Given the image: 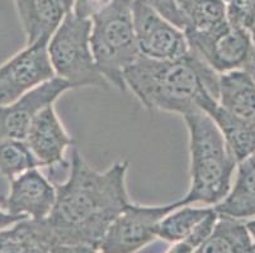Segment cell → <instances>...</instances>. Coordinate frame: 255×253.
Segmentation results:
<instances>
[{
    "mask_svg": "<svg viewBox=\"0 0 255 253\" xmlns=\"http://www.w3.org/2000/svg\"><path fill=\"white\" fill-rule=\"evenodd\" d=\"M252 253H255V250H254V251H253V252H252Z\"/></svg>",
    "mask_w": 255,
    "mask_h": 253,
    "instance_id": "32",
    "label": "cell"
},
{
    "mask_svg": "<svg viewBox=\"0 0 255 253\" xmlns=\"http://www.w3.org/2000/svg\"><path fill=\"white\" fill-rule=\"evenodd\" d=\"M75 0H34L33 28L27 46L38 38L51 39L64 18L73 10Z\"/></svg>",
    "mask_w": 255,
    "mask_h": 253,
    "instance_id": "19",
    "label": "cell"
},
{
    "mask_svg": "<svg viewBox=\"0 0 255 253\" xmlns=\"http://www.w3.org/2000/svg\"><path fill=\"white\" fill-rule=\"evenodd\" d=\"M23 219H27V217H22V215H13L0 210V229H4L6 228V227L13 226L14 223L19 222V220H23Z\"/></svg>",
    "mask_w": 255,
    "mask_h": 253,
    "instance_id": "27",
    "label": "cell"
},
{
    "mask_svg": "<svg viewBox=\"0 0 255 253\" xmlns=\"http://www.w3.org/2000/svg\"><path fill=\"white\" fill-rule=\"evenodd\" d=\"M132 17L138 52L157 61H173L189 52L184 32L141 0H132Z\"/></svg>",
    "mask_w": 255,
    "mask_h": 253,
    "instance_id": "8",
    "label": "cell"
},
{
    "mask_svg": "<svg viewBox=\"0 0 255 253\" xmlns=\"http://www.w3.org/2000/svg\"><path fill=\"white\" fill-rule=\"evenodd\" d=\"M41 166L62 164L64 151L74 143L73 138L65 132L52 105L46 106L34 118L24 141Z\"/></svg>",
    "mask_w": 255,
    "mask_h": 253,
    "instance_id": "12",
    "label": "cell"
},
{
    "mask_svg": "<svg viewBox=\"0 0 255 253\" xmlns=\"http://www.w3.org/2000/svg\"><path fill=\"white\" fill-rule=\"evenodd\" d=\"M50 39L38 38L0 66V106L8 105L55 78L48 56Z\"/></svg>",
    "mask_w": 255,
    "mask_h": 253,
    "instance_id": "9",
    "label": "cell"
},
{
    "mask_svg": "<svg viewBox=\"0 0 255 253\" xmlns=\"http://www.w3.org/2000/svg\"><path fill=\"white\" fill-rule=\"evenodd\" d=\"M198 108L207 113L216 123L227 147L236 162H241L255 153V127L234 117L222 108L213 95L207 94L199 100Z\"/></svg>",
    "mask_w": 255,
    "mask_h": 253,
    "instance_id": "13",
    "label": "cell"
},
{
    "mask_svg": "<svg viewBox=\"0 0 255 253\" xmlns=\"http://www.w3.org/2000/svg\"><path fill=\"white\" fill-rule=\"evenodd\" d=\"M220 75L197 53L173 61H157L140 55L124 73L126 86L150 111L163 110L184 115L198 108L211 94L219 99Z\"/></svg>",
    "mask_w": 255,
    "mask_h": 253,
    "instance_id": "2",
    "label": "cell"
},
{
    "mask_svg": "<svg viewBox=\"0 0 255 253\" xmlns=\"http://www.w3.org/2000/svg\"><path fill=\"white\" fill-rule=\"evenodd\" d=\"M255 243L240 219L220 215L216 226L196 253H252Z\"/></svg>",
    "mask_w": 255,
    "mask_h": 253,
    "instance_id": "17",
    "label": "cell"
},
{
    "mask_svg": "<svg viewBox=\"0 0 255 253\" xmlns=\"http://www.w3.org/2000/svg\"><path fill=\"white\" fill-rule=\"evenodd\" d=\"M189 50L201 57L217 74L244 70L254 51L250 32L229 22L210 31H183Z\"/></svg>",
    "mask_w": 255,
    "mask_h": 253,
    "instance_id": "6",
    "label": "cell"
},
{
    "mask_svg": "<svg viewBox=\"0 0 255 253\" xmlns=\"http://www.w3.org/2000/svg\"><path fill=\"white\" fill-rule=\"evenodd\" d=\"M245 226H247L248 232H249L250 237H252V240L254 241V243H255V219L248 220V222L245 223Z\"/></svg>",
    "mask_w": 255,
    "mask_h": 253,
    "instance_id": "29",
    "label": "cell"
},
{
    "mask_svg": "<svg viewBox=\"0 0 255 253\" xmlns=\"http://www.w3.org/2000/svg\"><path fill=\"white\" fill-rule=\"evenodd\" d=\"M18 17L22 23L25 39H28L33 28V3L34 0H14Z\"/></svg>",
    "mask_w": 255,
    "mask_h": 253,
    "instance_id": "25",
    "label": "cell"
},
{
    "mask_svg": "<svg viewBox=\"0 0 255 253\" xmlns=\"http://www.w3.org/2000/svg\"><path fill=\"white\" fill-rule=\"evenodd\" d=\"M50 253H98L96 248L85 245H55Z\"/></svg>",
    "mask_w": 255,
    "mask_h": 253,
    "instance_id": "26",
    "label": "cell"
},
{
    "mask_svg": "<svg viewBox=\"0 0 255 253\" xmlns=\"http://www.w3.org/2000/svg\"><path fill=\"white\" fill-rule=\"evenodd\" d=\"M197 248H194L191 243H188L187 241H179L177 245L174 246L168 253H196Z\"/></svg>",
    "mask_w": 255,
    "mask_h": 253,
    "instance_id": "28",
    "label": "cell"
},
{
    "mask_svg": "<svg viewBox=\"0 0 255 253\" xmlns=\"http://www.w3.org/2000/svg\"><path fill=\"white\" fill-rule=\"evenodd\" d=\"M56 201V189L37 169H31L11 180L6 199V213L43 219L50 214Z\"/></svg>",
    "mask_w": 255,
    "mask_h": 253,
    "instance_id": "11",
    "label": "cell"
},
{
    "mask_svg": "<svg viewBox=\"0 0 255 253\" xmlns=\"http://www.w3.org/2000/svg\"><path fill=\"white\" fill-rule=\"evenodd\" d=\"M244 70L250 74V76H252L253 80H254V83H255V59H253V57H252V59H250V61H249V64L245 66Z\"/></svg>",
    "mask_w": 255,
    "mask_h": 253,
    "instance_id": "30",
    "label": "cell"
},
{
    "mask_svg": "<svg viewBox=\"0 0 255 253\" xmlns=\"http://www.w3.org/2000/svg\"><path fill=\"white\" fill-rule=\"evenodd\" d=\"M253 33H255V31H254V32H253ZM253 33H252V34H253Z\"/></svg>",
    "mask_w": 255,
    "mask_h": 253,
    "instance_id": "33",
    "label": "cell"
},
{
    "mask_svg": "<svg viewBox=\"0 0 255 253\" xmlns=\"http://www.w3.org/2000/svg\"><path fill=\"white\" fill-rule=\"evenodd\" d=\"M252 36H253V43H254V51H253L252 57H253V59H255V33H253Z\"/></svg>",
    "mask_w": 255,
    "mask_h": 253,
    "instance_id": "31",
    "label": "cell"
},
{
    "mask_svg": "<svg viewBox=\"0 0 255 253\" xmlns=\"http://www.w3.org/2000/svg\"><path fill=\"white\" fill-rule=\"evenodd\" d=\"M217 101L234 117L255 127V83L248 71L221 74Z\"/></svg>",
    "mask_w": 255,
    "mask_h": 253,
    "instance_id": "14",
    "label": "cell"
},
{
    "mask_svg": "<svg viewBox=\"0 0 255 253\" xmlns=\"http://www.w3.org/2000/svg\"><path fill=\"white\" fill-rule=\"evenodd\" d=\"M211 210L212 208H189L187 205L179 210L175 209L159 223L156 236L168 242L183 241Z\"/></svg>",
    "mask_w": 255,
    "mask_h": 253,
    "instance_id": "20",
    "label": "cell"
},
{
    "mask_svg": "<svg viewBox=\"0 0 255 253\" xmlns=\"http://www.w3.org/2000/svg\"><path fill=\"white\" fill-rule=\"evenodd\" d=\"M90 20V47L97 67L108 83L125 91V70L140 57L132 0H113Z\"/></svg>",
    "mask_w": 255,
    "mask_h": 253,
    "instance_id": "4",
    "label": "cell"
},
{
    "mask_svg": "<svg viewBox=\"0 0 255 253\" xmlns=\"http://www.w3.org/2000/svg\"><path fill=\"white\" fill-rule=\"evenodd\" d=\"M70 89L68 81L55 76L11 104L0 106V141H25L36 115Z\"/></svg>",
    "mask_w": 255,
    "mask_h": 253,
    "instance_id": "10",
    "label": "cell"
},
{
    "mask_svg": "<svg viewBox=\"0 0 255 253\" xmlns=\"http://www.w3.org/2000/svg\"><path fill=\"white\" fill-rule=\"evenodd\" d=\"M191 150V187L183 205L205 203L216 205L231 189L236 160L231 155L216 123L202 109L185 113Z\"/></svg>",
    "mask_w": 255,
    "mask_h": 253,
    "instance_id": "3",
    "label": "cell"
},
{
    "mask_svg": "<svg viewBox=\"0 0 255 253\" xmlns=\"http://www.w3.org/2000/svg\"><path fill=\"white\" fill-rule=\"evenodd\" d=\"M226 19L231 25L245 31H255V0H227Z\"/></svg>",
    "mask_w": 255,
    "mask_h": 253,
    "instance_id": "22",
    "label": "cell"
},
{
    "mask_svg": "<svg viewBox=\"0 0 255 253\" xmlns=\"http://www.w3.org/2000/svg\"><path fill=\"white\" fill-rule=\"evenodd\" d=\"M41 166L24 141H0V172L9 180Z\"/></svg>",
    "mask_w": 255,
    "mask_h": 253,
    "instance_id": "21",
    "label": "cell"
},
{
    "mask_svg": "<svg viewBox=\"0 0 255 253\" xmlns=\"http://www.w3.org/2000/svg\"><path fill=\"white\" fill-rule=\"evenodd\" d=\"M90 31L92 20L78 17L71 10L48 42L51 65L57 78L68 81L71 87L108 90L111 84L101 74L93 56Z\"/></svg>",
    "mask_w": 255,
    "mask_h": 253,
    "instance_id": "5",
    "label": "cell"
},
{
    "mask_svg": "<svg viewBox=\"0 0 255 253\" xmlns=\"http://www.w3.org/2000/svg\"><path fill=\"white\" fill-rule=\"evenodd\" d=\"M185 20L183 31H210L227 22L225 0H175Z\"/></svg>",
    "mask_w": 255,
    "mask_h": 253,
    "instance_id": "18",
    "label": "cell"
},
{
    "mask_svg": "<svg viewBox=\"0 0 255 253\" xmlns=\"http://www.w3.org/2000/svg\"><path fill=\"white\" fill-rule=\"evenodd\" d=\"M112 1L113 0H75L73 13L80 18L90 19Z\"/></svg>",
    "mask_w": 255,
    "mask_h": 253,
    "instance_id": "24",
    "label": "cell"
},
{
    "mask_svg": "<svg viewBox=\"0 0 255 253\" xmlns=\"http://www.w3.org/2000/svg\"><path fill=\"white\" fill-rule=\"evenodd\" d=\"M213 209L234 219L255 218V153L239 162L235 184Z\"/></svg>",
    "mask_w": 255,
    "mask_h": 253,
    "instance_id": "16",
    "label": "cell"
},
{
    "mask_svg": "<svg viewBox=\"0 0 255 253\" xmlns=\"http://www.w3.org/2000/svg\"><path fill=\"white\" fill-rule=\"evenodd\" d=\"M57 245L43 219H27L14 223L11 228L0 229V253H50Z\"/></svg>",
    "mask_w": 255,
    "mask_h": 253,
    "instance_id": "15",
    "label": "cell"
},
{
    "mask_svg": "<svg viewBox=\"0 0 255 253\" xmlns=\"http://www.w3.org/2000/svg\"><path fill=\"white\" fill-rule=\"evenodd\" d=\"M145 4L154 9L156 13H159L163 18H165L168 22L178 27L179 29H184L185 20L183 18L182 13L178 9L177 1L175 0H141Z\"/></svg>",
    "mask_w": 255,
    "mask_h": 253,
    "instance_id": "23",
    "label": "cell"
},
{
    "mask_svg": "<svg viewBox=\"0 0 255 253\" xmlns=\"http://www.w3.org/2000/svg\"><path fill=\"white\" fill-rule=\"evenodd\" d=\"M182 200L163 206H140L129 203L111 224L99 243L102 253H135L152 242L159 223L175 209L182 208Z\"/></svg>",
    "mask_w": 255,
    "mask_h": 253,
    "instance_id": "7",
    "label": "cell"
},
{
    "mask_svg": "<svg viewBox=\"0 0 255 253\" xmlns=\"http://www.w3.org/2000/svg\"><path fill=\"white\" fill-rule=\"evenodd\" d=\"M128 162L98 172L73 151L70 176L56 184V201L45 218L59 245H85L98 250L116 218L129 204L126 191Z\"/></svg>",
    "mask_w": 255,
    "mask_h": 253,
    "instance_id": "1",
    "label": "cell"
}]
</instances>
